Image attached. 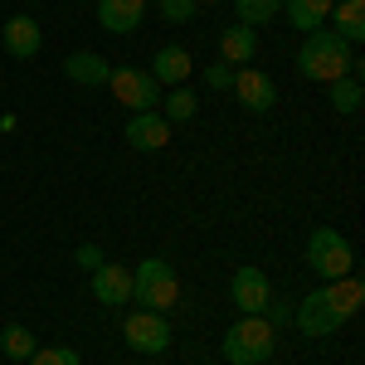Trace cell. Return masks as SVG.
<instances>
[{"mask_svg":"<svg viewBox=\"0 0 365 365\" xmlns=\"http://www.w3.org/2000/svg\"><path fill=\"white\" fill-rule=\"evenodd\" d=\"M229 297H234V307L244 312V317H263V307L273 302V282H268L263 268H234Z\"/></svg>","mask_w":365,"mask_h":365,"instance_id":"9","label":"cell"},{"mask_svg":"<svg viewBox=\"0 0 365 365\" xmlns=\"http://www.w3.org/2000/svg\"><path fill=\"white\" fill-rule=\"evenodd\" d=\"M122 336H127V346H132L137 356H161V351L170 346V322H166V312L137 307L127 322H122Z\"/></svg>","mask_w":365,"mask_h":365,"instance_id":"7","label":"cell"},{"mask_svg":"<svg viewBox=\"0 0 365 365\" xmlns=\"http://www.w3.org/2000/svg\"><path fill=\"white\" fill-rule=\"evenodd\" d=\"M365 302V282L356 278V273H346V278L327 282V287H317V292H307L302 302H297V312H292V322H297V331L312 341L322 336H336L341 327L361 312Z\"/></svg>","mask_w":365,"mask_h":365,"instance_id":"1","label":"cell"},{"mask_svg":"<svg viewBox=\"0 0 365 365\" xmlns=\"http://www.w3.org/2000/svg\"><path fill=\"white\" fill-rule=\"evenodd\" d=\"M195 5H220V0H195Z\"/></svg>","mask_w":365,"mask_h":365,"instance_id":"27","label":"cell"},{"mask_svg":"<svg viewBox=\"0 0 365 365\" xmlns=\"http://www.w3.org/2000/svg\"><path fill=\"white\" fill-rule=\"evenodd\" d=\"M307 268L322 282H336V278H346V273H356V249H351V239L336 234V229H312Z\"/></svg>","mask_w":365,"mask_h":365,"instance_id":"5","label":"cell"},{"mask_svg":"<svg viewBox=\"0 0 365 365\" xmlns=\"http://www.w3.org/2000/svg\"><path fill=\"white\" fill-rule=\"evenodd\" d=\"M29 365H83V356L73 346H34Z\"/></svg>","mask_w":365,"mask_h":365,"instance_id":"23","label":"cell"},{"mask_svg":"<svg viewBox=\"0 0 365 365\" xmlns=\"http://www.w3.org/2000/svg\"><path fill=\"white\" fill-rule=\"evenodd\" d=\"M195 10H200L195 0H161V15H166V25H185Z\"/></svg>","mask_w":365,"mask_h":365,"instance_id":"25","label":"cell"},{"mask_svg":"<svg viewBox=\"0 0 365 365\" xmlns=\"http://www.w3.org/2000/svg\"><path fill=\"white\" fill-rule=\"evenodd\" d=\"M220 58H225L229 68H244V63H253V58H258V29L229 25L225 34H220Z\"/></svg>","mask_w":365,"mask_h":365,"instance_id":"15","label":"cell"},{"mask_svg":"<svg viewBox=\"0 0 365 365\" xmlns=\"http://www.w3.org/2000/svg\"><path fill=\"white\" fill-rule=\"evenodd\" d=\"M258 365H268V361H258Z\"/></svg>","mask_w":365,"mask_h":365,"instance_id":"28","label":"cell"},{"mask_svg":"<svg viewBox=\"0 0 365 365\" xmlns=\"http://www.w3.org/2000/svg\"><path fill=\"white\" fill-rule=\"evenodd\" d=\"M161 108H166V113H161V117H166V122H190V117L200 113L195 93H190V88H185V83H180V88H170V93H166V103H161Z\"/></svg>","mask_w":365,"mask_h":365,"instance_id":"21","label":"cell"},{"mask_svg":"<svg viewBox=\"0 0 365 365\" xmlns=\"http://www.w3.org/2000/svg\"><path fill=\"white\" fill-rule=\"evenodd\" d=\"M73 258H78V268H88V273H98V268H103V263H108V258H103V249H98V244H83V249L73 253Z\"/></svg>","mask_w":365,"mask_h":365,"instance_id":"26","label":"cell"},{"mask_svg":"<svg viewBox=\"0 0 365 365\" xmlns=\"http://www.w3.org/2000/svg\"><path fill=\"white\" fill-rule=\"evenodd\" d=\"M141 15H146V0H98V25L108 29V34L141 29Z\"/></svg>","mask_w":365,"mask_h":365,"instance_id":"14","label":"cell"},{"mask_svg":"<svg viewBox=\"0 0 365 365\" xmlns=\"http://www.w3.org/2000/svg\"><path fill=\"white\" fill-rule=\"evenodd\" d=\"M327 103H331L341 117H356V113H361V103H365L361 73H346V78H336V83H327Z\"/></svg>","mask_w":365,"mask_h":365,"instance_id":"19","label":"cell"},{"mask_svg":"<svg viewBox=\"0 0 365 365\" xmlns=\"http://www.w3.org/2000/svg\"><path fill=\"white\" fill-rule=\"evenodd\" d=\"M93 297H98L103 307H122V302H132V268H122V263H103V268L93 273Z\"/></svg>","mask_w":365,"mask_h":365,"instance_id":"11","label":"cell"},{"mask_svg":"<svg viewBox=\"0 0 365 365\" xmlns=\"http://www.w3.org/2000/svg\"><path fill=\"white\" fill-rule=\"evenodd\" d=\"M170 141V122L161 113H132L127 122V146H137V151H161Z\"/></svg>","mask_w":365,"mask_h":365,"instance_id":"12","label":"cell"},{"mask_svg":"<svg viewBox=\"0 0 365 365\" xmlns=\"http://www.w3.org/2000/svg\"><path fill=\"white\" fill-rule=\"evenodd\" d=\"M356 68H361L356 49L346 39H336L331 29H312L302 39V49H297V73L312 78V83H336V78L356 73Z\"/></svg>","mask_w":365,"mask_h":365,"instance_id":"2","label":"cell"},{"mask_svg":"<svg viewBox=\"0 0 365 365\" xmlns=\"http://www.w3.org/2000/svg\"><path fill=\"white\" fill-rule=\"evenodd\" d=\"M229 93L239 98V108H249V113H258V117L278 103V83H273L263 68H253V63L234 68V83H229Z\"/></svg>","mask_w":365,"mask_h":365,"instance_id":"8","label":"cell"},{"mask_svg":"<svg viewBox=\"0 0 365 365\" xmlns=\"http://www.w3.org/2000/svg\"><path fill=\"white\" fill-rule=\"evenodd\" d=\"M190 68H195V63H190V54H185L180 44H166V49H156V58H151V68H146V73H151L156 83L180 88L185 78H190Z\"/></svg>","mask_w":365,"mask_h":365,"instance_id":"17","label":"cell"},{"mask_svg":"<svg viewBox=\"0 0 365 365\" xmlns=\"http://www.w3.org/2000/svg\"><path fill=\"white\" fill-rule=\"evenodd\" d=\"M0 44H5L10 58H34L39 44H44V29H39V20H29V15H10L5 29H0Z\"/></svg>","mask_w":365,"mask_h":365,"instance_id":"10","label":"cell"},{"mask_svg":"<svg viewBox=\"0 0 365 365\" xmlns=\"http://www.w3.org/2000/svg\"><path fill=\"white\" fill-rule=\"evenodd\" d=\"M108 88H113L117 103L132 108V113H156L161 108V83L146 68H113L108 73Z\"/></svg>","mask_w":365,"mask_h":365,"instance_id":"6","label":"cell"},{"mask_svg":"<svg viewBox=\"0 0 365 365\" xmlns=\"http://www.w3.org/2000/svg\"><path fill=\"white\" fill-rule=\"evenodd\" d=\"M132 302H141L146 312L180 307V278L166 258H141V268H132Z\"/></svg>","mask_w":365,"mask_h":365,"instance_id":"4","label":"cell"},{"mask_svg":"<svg viewBox=\"0 0 365 365\" xmlns=\"http://www.w3.org/2000/svg\"><path fill=\"white\" fill-rule=\"evenodd\" d=\"M327 20L336 25L331 34L356 49V44L365 39V0H331V15H327Z\"/></svg>","mask_w":365,"mask_h":365,"instance_id":"16","label":"cell"},{"mask_svg":"<svg viewBox=\"0 0 365 365\" xmlns=\"http://www.w3.org/2000/svg\"><path fill=\"white\" fill-rule=\"evenodd\" d=\"M0 356H5V361H29V356H34L29 327H5V331H0Z\"/></svg>","mask_w":365,"mask_h":365,"instance_id":"20","label":"cell"},{"mask_svg":"<svg viewBox=\"0 0 365 365\" xmlns=\"http://www.w3.org/2000/svg\"><path fill=\"white\" fill-rule=\"evenodd\" d=\"M278 351V327L268 317H239L234 327L220 341V356L229 365H258V361H273Z\"/></svg>","mask_w":365,"mask_h":365,"instance_id":"3","label":"cell"},{"mask_svg":"<svg viewBox=\"0 0 365 365\" xmlns=\"http://www.w3.org/2000/svg\"><path fill=\"white\" fill-rule=\"evenodd\" d=\"M108 73H113V63L103 54H88V49H78V54L63 58V78L78 88H108Z\"/></svg>","mask_w":365,"mask_h":365,"instance_id":"13","label":"cell"},{"mask_svg":"<svg viewBox=\"0 0 365 365\" xmlns=\"http://www.w3.org/2000/svg\"><path fill=\"white\" fill-rule=\"evenodd\" d=\"M229 83H234V68H229L225 58H215V63L205 68V88H215V93H229Z\"/></svg>","mask_w":365,"mask_h":365,"instance_id":"24","label":"cell"},{"mask_svg":"<svg viewBox=\"0 0 365 365\" xmlns=\"http://www.w3.org/2000/svg\"><path fill=\"white\" fill-rule=\"evenodd\" d=\"M234 10H239V25H268L273 15L282 10V0H234Z\"/></svg>","mask_w":365,"mask_h":365,"instance_id":"22","label":"cell"},{"mask_svg":"<svg viewBox=\"0 0 365 365\" xmlns=\"http://www.w3.org/2000/svg\"><path fill=\"white\" fill-rule=\"evenodd\" d=\"M282 10H287V20H292V29H302V34H312V29H327V15H331V0H282Z\"/></svg>","mask_w":365,"mask_h":365,"instance_id":"18","label":"cell"}]
</instances>
